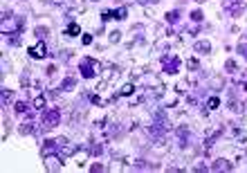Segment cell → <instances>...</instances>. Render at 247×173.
<instances>
[{
	"label": "cell",
	"mask_w": 247,
	"mask_h": 173,
	"mask_svg": "<svg viewBox=\"0 0 247 173\" xmlns=\"http://www.w3.org/2000/svg\"><path fill=\"white\" fill-rule=\"evenodd\" d=\"M79 32H81V27H79V25H77V23H72V25H70V27H68V34H72V36H77V34H79Z\"/></svg>",
	"instance_id": "cell-5"
},
{
	"label": "cell",
	"mask_w": 247,
	"mask_h": 173,
	"mask_svg": "<svg viewBox=\"0 0 247 173\" xmlns=\"http://www.w3.org/2000/svg\"><path fill=\"white\" fill-rule=\"evenodd\" d=\"M72 85H74V81H72V79H65V83H63V88H72Z\"/></svg>",
	"instance_id": "cell-8"
},
{
	"label": "cell",
	"mask_w": 247,
	"mask_h": 173,
	"mask_svg": "<svg viewBox=\"0 0 247 173\" xmlns=\"http://www.w3.org/2000/svg\"><path fill=\"white\" fill-rule=\"evenodd\" d=\"M139 2H144V5H150V2H157V0H139Z\"/></svg>",
	"instance_id": "cell-12"
},
{
	"label": "cell",
	"mask_w": 247,
	"mask_h": 173,
	"mask_svg": "<svg viewBox=\"0 0 247 173\" xmlns=\"http://www.w3.org/2000/svg\"><path fill=\"white\" fill-rule=\"evenodd\" d=\"M16 110H18V112H25L27 108H25V103H16Z\"/></svg>",
	"instance_id": "cell-10"
},
{
	"label": "cell",
	"mask_w": 247,
	"mask_h": 173,
	"mask_svg": "<svg viewBox=\"0 0 247 173\" xmlns=\"http://www.w3.org/2000/svg\"><path fill=\"white\" fill-rule=\"evenodd\" d=\"M34 106H36V108H43V106H45V99H43V97H38V99L34 101Z\"/></svg>",
	"instance_id": "cell-7"
},
{
	"label": "cell",
	"mask_w": 247,
	"mask_h": 173,
	"mask_svg": "<svg viewBox=\"0 0 247 173\" xmlns=\"http://www.w3.org/2000/svg\"><path fill=\"white\" fill-rule=\"evenodd\" d=\"M59 119H61L59 110H47V112L43 115V124H45L47 128H54L56 124H59Z\"/></svg>",
	"instance_id": "cell-1"
},
{
	"label": "cell",
	"mask_w": 247,
	"mask_h": 173,
	"mask_svg": "<svg viewBox=\"0 0 247 173\" xmlns=\"http://www.w3.org/2000/svg\"><path fill=\"white\" fill-rule=\"evenodd\" d=\"M121 92H124V94H130V92H132V85H124Z\"/></svg>",
	"instance_id": "cell-9"
},
{
	"label": "cell",
	"mask_w": 247,
	"mask_h": 173,
	"mask_svg": "<svg viewBox=\"0 0 247 173\" xmlns=\"http://www.w3.org/2000/svg\"><path fill=\"white\" fill-rule=\"evenodd\" d=\"M216 106H218V99H216V97L209 99V108H216Z\"/></svg>",
	"instance_id": "cell-11"
},
{
	"label": "cell",
	"mask_w": 247,
	"mask_h": 173,
	"mask_svg": "<svg viewBox=\"0 0 247 173\" xmlns=\"http://www.w3.org/2000/svg\"><path fill=\"white\" fill-rule=\"evenodd\" d=\"M92 65H94V63H92V59H85V61L81 63V74H83V76H92V74H94Z\"/></svg>",
	"instance_id": "cell-2"
},
{
	"label": "cell",
	"mask_w": 247,
	"mask_h": 173,
	"mask_svg": "<svg viewBox=\"0 0 247 173\" xmlns=\"http://www.w3.org/2000/svg\"><path fill=\"white\" fill-rule=\"evenodd\" d=\"M195 50L198 52H209V50H211V45H209V43H195Z\"/></svg>",
	"instance_id": "cell-4"
},
{
	"label": "cell",
	"mask_w": 247,
	"mask_h": 173,
	"mask_svg": "<svg viewBox=\"0 0 247 173\" xmlns=\"http://www.w3.org/2000/svg\"><path fill=\"white\" fill-rule=\"evenodd\" d=\"M32 54H34V59H43V56H45V43H38L32 50Z\"/></svg>",
	"instance_id": "cell-3"
},
{
	"label": "cell",
	"mask_w": 247,
	"mask_h": 173,
	"mask_svg": "<svg viewBox=\"0 0 247 173\" xmlns=\"http://www.w3.org/2000/svg\"><path fill=\"white\" fill-rule=\"evenodd\" d=\"M191 18H193L195 23H200V20H202V11H195V14H191Z\"/></svg>",
	"instance_id": "cell-6"
},
{
	"label": "cell",
	"mask_w": 247,
	"mask_h": 173,
	"mask_svg": "<svg viewBox=\"0 0 247 173\" xmlns=\"http://www.w3.org/2000/svg\"><path fill=\"white\" fill-rule=\"evenodd\" d=\"M198 2H202V0H198Z\"/></svg>",
	"instance_id": "cell-13"
}]
</instances>
